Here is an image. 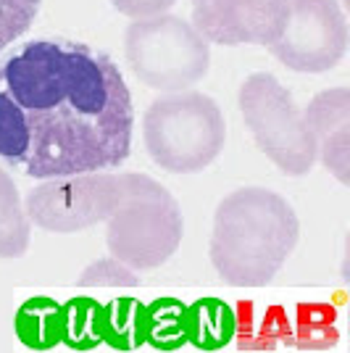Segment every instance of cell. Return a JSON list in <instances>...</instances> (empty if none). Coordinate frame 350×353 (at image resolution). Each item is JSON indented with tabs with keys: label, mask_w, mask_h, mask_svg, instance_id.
I'll use <instances>...</instances> for the list:
<instances>
[{
	"label": "cell",
	"mask_w": 350,
	"mask_h": 353,
	"mask_svg": "<svg viewBox=\"0 0 350 353\" xmlns=\"http://www.w3.org/2000/svg\"><path fill=\"white\" fill-rule=\"evenodd\" d=\"M237 103L258 150L279 172L303 176L313 169L316 145L308 132L303 108L274 74H250L240 85Z\"/></svg>",
	"instance_id": "6"
},
{
	"label": "cell",
	"mask_w": 350,
	"mask_h": 353,
	"mask_svg": "<svg viewBox=\"0 0 350 353\" xmlns=\"http://www.w3.org/2000/svg\"><path fill=\"white\" fill-rule=\"evenodd\" d=\"M176 0H111V6L119 14L130 19H150V16L166 14Z\"/></svg>",
	"instance_id": "14"
},
{
	"label": "cell",
	"mask_w": 350,
	"mask_h": 353,
	"mask_svg": "<svg viewBox=\"0 0 350 353\" xmlns=\"http://www.w3.org/2000/svg\"><path fill=\"white\" fill-rule=\"evenodd\" d=\"M40 6L43 0H0V53L30 32Z\"/></svg>",
	"instance_id": "12"
},
{
	"label": "cell",
	"mask_w": 350,
	"mask_h": 353,
	"mask_svg": "<svg viewBox=\"0 0 350 353\" xmlns=\"http://www.w3.org/2000/svg\"><path fill=\"white\" fill-rule=\"evenodd\" d=\"M132 172H88L50 176L27 192V216L45 232L72 235L105 221L121 203Z\"/></svg>",
	"instance_id": "7"
},
{
	"label": "cell",
	"mask_w": 350,
	"mask_h": 353,
	"mask_svg": "<svg viewBox=\"0 0 350 353\" xmlns=\"http://www.w3.org/2000/svg\"><path fill=\"white\" fill-rule=\"evenodd\" d=\"M32 221L14 176L0 169V259H21L30 248Z\"/></svg>",
	"instance_id": "11"
},
{
	"label": "cell",
	"mask_w": 350,
	"mask_h": 353,
	"mask_svg": "<svg viewBox=\"0 0 350 353\" xmlns=\"http://www.w3.org/2000/svg\"><path fill=\"white\" fill-rule=\"evenodd\" d=\"M124 56L132 74L161 92L198 85L211 66V43L179 16L134 19L124 32Z\"/></svg>",
	"instance_id": "5"
},
{
	"label": "cell",
	"mask_w": 350,
	"mask_h": 353,
	"mask_svg": "<svg viewBox=\"0 0 350 353\" xmlns=\"http://www.w3.org/2000/svg\"><path fill=\"white\" fill-rule=\"evenodd\" d=\"M192 27L208 43L269 45L277 43L287 21V0H190Z\"/></svg>",
	"instance_id": "9"
},
{
	"label": "cell",
	"mask_w": 350,
	"mask_h": 353,
	"mask_svg": "<svg viewBox=\"0 0 350 353\" xmlns=\"http://www.w3.org/2000/svg\"><path fill=\"white\" fill-rule=\"evenodd\" d=\"M82 288H134L140 285V277L134 274V269L127 266L119 259H101L95 264H90L82 277H79Z\"/></svg>",
	"instance_id": "13"
},
{
	"label": "cell",
	"mask_w": 350,
	"mask_h": 353,
	"mask_svg": "<svg viewBox=\"0 0 350 353\" xmlns=\"http://www.w3.org/2000/svg\"><path fill=\"white\" fill-rule=\"evenodd\" d=\"M105 224L108 253L134 272L166 264L185 235V219L176 198L147 174H132L130 190Z\"/></svg>",
	"instance_id": "4"
},
{
	"label": "cell",
	"mask_w": 350,
	"mask_h": 353,
	"mask_svg": "<svg viewBox=\"0 0 350 353\" xmlns=\"http://www.w3.org/2000/svg\"><path fill=\"white\" fill-rule=\"evenodd\" d=\"M134 108L114 59L40 37L0 61V161L34 179L111 172L130 159Z\"/></svg>",
	"instance_id": "1"
},
{
	"label": "cell",
	"mask_w": 350,
	"mask_h": 353,
	"mask_svg": "<svg viewBox=\"0 0 350 353\" xmlns=\"http://www.w3.org/2000/svg\"><path fill=\"white\" fill-rule=\"evenodd\" d=\"M271 56L300 74L335 69L348 50V21L337 0H287V21Z\"/></svg>",
	"instance_id": "8"
},
{
	"label": "cell",
	"mask_w": 350,
	"mask_h": 353,
	"mask_svg": "<svg viewBox=\"0 0 350 353\" xmlns=\"http://www.w3.org/2000/svg\"><path fill=\"white\" fill-rule=\"evenodd\" d=\"M308 132L316 145V159L348 185L350 169V90L332 88L319 92L303 111Z\"/></svg>",
	"instance_id": "10"
},
{
	"label": "cell",
	"mask_w": 350,
	"mask_h": 353,
	"mask_svg": "<svg viewBox=\"0 0 350 353\" xmlns=\"http://www.w3.org/2000/svg\"><path fill=\"white\" fill-rule=\"evenodd\" d=\"M298 237V214L279 192L243 188L216 206L208 253L227 285L263 288L290 259Z\"/></svg>",
	"instance_id": "2"
},
{
	"label": "cell",
	"mask_w": 350,
	"mask_h": 353,
	"mask_svg": "<svg viewBox=\"0 0 350 353\" xmlns=\"http://www.w3.org/2000/svg\"><path fill=\"white\" fill-rule=\"evenodd\" d=\"M143 140L150 159L169 174H198L219 159L227 124L219 103L195 90L166 92L147 105Z\"/></svg>",
	"instance_id": "3"
}]
</instances>
